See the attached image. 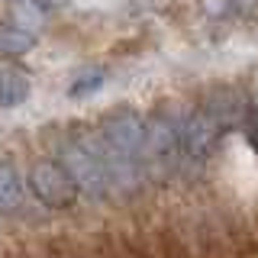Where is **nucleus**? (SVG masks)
<instances>
[{
  "instance_id": "f257e3e1",
  "label": "nucleus",
  "mask_w": 258,
  "mask_h": 258,
  "mask_svg": "<svg viewBox=\"0 0 258 258\" xmlns=\"http://www.w3.org/2000/svg\"><path fill=\"white\" fill-rule=\"evenodd\" d=\"M61 168L71 174L78 194H87V197H97V200L110 194V177H107V168H103L97 142H87V139L64 142Z\"/></svg>"
},
{
  "instance_id": "f03ea898",
  "label": "nucleus",
  "mask_w": 258,
  "mask_h": 258,
  "mask_svg": "<svg viewBox=\"0 0 258 258\" xmlns=\"http://www.w3.org/2000/svg\"><path fill=\"white\" fill-rule=\"evenodd\" d=\"M100 145L113 152L116 158L142 165V145H145V119L136 110H113L100 123Z\"/></svg>"
},
{
  "instance_id": "7ed1b4c3",
  "label": "nucleus",
  "mask_w": 258,
  "mask_h": 258,
  "mask_svg": "<svg viewBox=\"0 0 258 258\" xmlns=\"http://www.w3.org/2000/svg\"><path fill=\"white\" fill-rule=\"evenodd\" d=\"M181 155V129L168 116H152L145 123V145H142V168L155 177H165L177 165Z\"/></svg>"
},
{
  "instance_id": "20e7f679",
  "label": "nucleus",
  "mask_w": 258,
  "mask_h": 258,
  "mask_svg": "<svg viewBox=\"0 0 258 258\" xmlns=\"http://www.w3.org/2000/svg\"><path fill=\"white\" fill-rule=\"evenodd\" d=\"M26 187L39 204L52 210H68L78 200V187L71 174L61 168V161H36L26 177Z\"/></svg>"
},
{
  "instance_id": "39448f33",
  "label": "nucleus",
  "mask_w": 258,
  "mask_h": 258,
  "mask_svg": "<svg viewBox=\"0 0 258 258\" xmlns=\"http://www.w3.org/2000/svg\"><path fill=\"white\" fill-rule=\"evenodd\" d=\"M216 119L207 116V113H194V116L184 123L181 129V149L187 152L190 158H207L216 145Z\"/></svg>"
},
{
  "instance_id": "423d86ee",
  "label": "nucleus",
  "mask_w": 258,
  "mask_h": 258,
  "mask_svg": "<svg viewBox=\"0 0 258 258\" xmlns=\"http://www.w3.org/2000/svg\"><path fill=\"white\" fill-rule=\"evenodd\" d=\"M32 94V81L20 68H0V110L23 107Z\"/></svg>"
},
{
  "instance_id": "0eeeda50",
  "label": "nucleus",
  "mask_w": 258,
  "mask_h": 258,
  "mask_svg": "<svg viewBox=\"0 0 258 258\" xmlns=\"http://www.w3.org/2000/svg\"><path fill=\"white\" fill-rule=\"evenodd\" d=\"M36 32L29 26H20V23H4L0 20V55H7V58H20V55H26L36 48Z\"/></svg>"
},
{
  "instance_id": "6e6552de",
  "label": "nucleus",
  "mask_w": 258,
  "mask_h": 258,
  "mask_svg": "<svg viewBox=\"0 0 258 258\" xmlns=\"http://www.w3.org/2000/svg\"><path fill=\"white\" fill-rule=\"evenodd\" d=\"M23 190L26 187H23V177H20V171H16V165L0 158V210L20 207Z\"/></svg>"
},
{
  "instance_id": "1a4fd4ad",
  "label": "nucleus",
  "mask_w": 258,
  "mask_h": 258,
  "mask_svg": "<svg viewBox=\"0 0 258 258\" xmlns=\"http://www.w3.org/2000/svg\"><path fill=\"white\" fill-rule=\"evenodd\" d=\"M103 84H107V75H103V71H87V75H81L75 84L68 87V97L71 100H84V97L97 94Z\"/></svg>"
},
{
  "instance_id": "9d476101",
  "label": "nucleus",
  "mask_w": 258,
  "mask_h": 258,
  "mask_svg": "<svg viewBox=\"0 0 258 258\" xmlns=\"http://www.w3.org/2000/svg\"><path fill=\"white\" fill-rule=\"evenodd\" d=\"M4 4H23V0H4Z\"/></svg>"
}]
</instances>
